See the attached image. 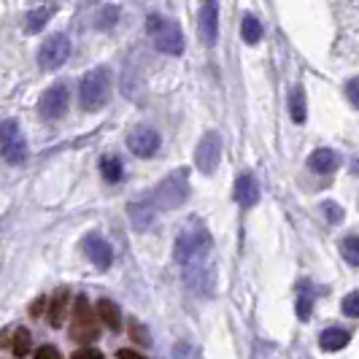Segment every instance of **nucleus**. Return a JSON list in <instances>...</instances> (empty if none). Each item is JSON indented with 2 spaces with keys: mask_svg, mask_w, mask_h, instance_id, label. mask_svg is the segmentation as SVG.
<instances>
[{
  "mask_svg": "<svg viewBox=\"0 0 359 359\" xmlns=\"http://www.w3.org/2000/svg\"><path fill=\"white\" fill-rule=\"evenodd\" d=\"M208 252H211V232L198 219L186 222V227L176 238V252H173L176 262H181L184 268H198L205 262Z\"/></svg>",
  "mask_w": 359,
  "mask_h": 359,
  "instance_id": "nucleus-1",
  "label": "nucleus"
},
{
  "mask_svg": "<svg viewBox=\"0 0 359 359\" xmlns=\"http://www.w3.org/2000/svg\"><path fill=\"white\" fill-rule=\"evenodd\" d=\"M111 98V73L108 68H92L78 84V103L84 111H98Z\"/></svg>",
  "mask_w": 359,
  "mask_h": 359,
  "instance_id": "nucleus-2",
  "label": "nucleus"
},
{
  "mask_svg": "<svg viewBox=\"0 0 359 359\" xmlns=\"http://www.w3.org/2000/svg\"><path fill=\"white\" fill-rule=\"evenodd\" d=\"M146 33L152 35V44L154 49L159 54H170V57H179L184 51V33L176 22L159 17V14H152L146 19Z\"/></svg>",
  "mask_w": 359,
  "mask_h": 359,
  "instance_id": "nucleus-3",
  "label": "nucleus"
},
{
  "mask_svg": "<svg viewBox=\"0 0 359 359\" xmlns=\"http://www.w3.org/2000/svg\"><path fill=\"white\" fill-rule=\"evenodd\" d=\"M189 198V181L184 170L170 173L168 179H162V184L154 189V205L157 208H181Z\"/></svg>",
  "mask_w": 359,
  "mask_h": 359,
  "instance_id": "nucleus-4",
  "label": "nucleus"
},
{
  "mask_svg": "<svg viewBox=\"0 0 359 359\" xmlns=\"http://www.w3.org/2000/svg\"><path fill=\"white\" fill-rule=\"evenodd\" d=\"M0 149H3V157H6L8 165H22L30 157L25 135H22V130L14 119H6L0 125Z\"/></svg>",
  "mask_w": 359,
  "mask_h": 359,
  "instance_id": "nucleus-5",
  "label": "nucleus"
},
{
  "mask_svg": "<svg viewBox=\"0 0 359 359\" xmlns=\"http://www.w3.org/2000/svg\"><path fill=\"white\" fill-rule=\"evenodd\" d=\"M68 57H71V38L62 35V33H57V35H49L41 44V49H38V65H41V71H57V68H62L68 62Z\"/></svg>",
  "mask_w": 359,
  "mask_h": 359,
  "instance_id": "nucleus-6",
  "label": "nucleus"
},
{
  "mask_svg": "<svg viewBox=\"0 0 359 359\" xmlns=\"http://www.w3.org/2000/svg\"><path fill=\"white\" fill-rule=\"evenodd\" d=\"M219 157H222V135L219 132H205L195 149V165L198 170L211 176L219 168Z\"/></svg>",
  "mask_w": 359,
  "mask_h": 359,
  "instance_id": "nucleus-7",
  "label": "nucleus"
},
{
  "mask_svg": "<svg viewBox=\"0 0 359 359\" xmlns=\"http://www.w3.org/2000/svg\"><path fill=\"white\" fill-rule=\"evenodd\" d=\"M71 335H73L76 340H95V338H98V322H95V313H92L87 297H78L76 303H73Z\"/></svg>",
  "mask_w": 359,
  "mask_h": 359,
  "instance_id": "nucleus-8",
  "label": "nucleus"
},
{
  "mask_svg": "<svg viewBox=\"0 0 359 359\" xmlns=\"http://www.w3.org/2000/svg\"><path fill=\"white\" fill-rule=\"evenodd\" d=\"M68 100H71V92H68V87L65 84H51L49 89L41 95V103H38V114L44 116V119H60L65 111H68Z\"/></svg>",
  "mask_w": 359,
  "mask_h": 359,
  "instance_id": "nucleus-9",
  "label": "nucleus"
},
{
  "mask_svg": "<svg viewBox=\"0 0 359 359\" xmlns=\"http://www.w3.org/2000/svg\"><path fill=\"white\" fill-rule=\"evenodd\" d=\"M198 30L205 46H213L219 38V0H203L198 14Z\"/></svg>",
  "mask_w": 359,
  "mask_h": 359,
  "instance_id": "nucleus-10",
  "label": "nucleus"
},
{
  "mask_svg": "<svg viewBox=\"0 0 359 359\" xmlns=\"http://www.w3.org/2000/svg\"><path fill=\"white\" fill-rule=\"evenodd\" d=\"M128 149L135 154V157H152V154H157V149H159V135H157V130L146 128V125L132 128V132L128 135Z\"/></svg>",
  "mask_w": 359,
  "mask_h": 359,
  "instance_id": "nucleus-11",
  "label": "nucleus"
},
{
  "mask_svg": "<svg viewBox=\"0 0 359 359\" xmlns=\"http://www.w3.org/2000/svg\"><path fill=\"white\" fill-rule=\"evenodd\" d=\"M84 252H87V256L92 259V265L100 268V270L111 268V262H114V252H111L108 240L100 238L98 232H89V235L84 238Z\"/></svg>",
  "mask_w": 359,
  "mask_h": 359,
  "instance_id": "nucleus-12",
  "label": "nucleus"
},
{
  "mask_svg": "<svg viewBox=\"0 0 359 359\" xmlns=\"http://www.w3.org/2000/svg\"><path fill=\"white\" fill-rule=\"evenodd\" d=\"M235 200H238V205H243V208L256 205V200H259V184H256V179L252 173L238 176V181H235Z\"/></svg>",
  "mask_w": 359,
  "mask_h": 359,
  "instance_id": "nucleus-13",
  "label": "nucleus"
},
{
  "mask_svg": "<svg viewBox=\"0 0 359 359\" xmlns=\"http://www.w3.org/2000/svg\"><path fill=\"white\" fill-rule=\"evenodd\" d=\"M338 165H340V157H338L333 149H316V152L308 157V168H310L313 173H322V176L335 173Z\"/></svg>",
  "mask_w": 359,
  "mask_h": 359,
  "instance_id": "nucleus-14",
  "label": "nucleus"
},
{
  "mask_svg": "<svg viewBox=\"0 0 359 359\" xmlns=\"http://www.w3.org/2000/svg\"><path fill=\"white\" fill-rule=\"evenodd\" d=\"M130 219H132V227L135 230H149L154 225V213H157V205L154 200H138L128 208Z\"/></svg>",
  "mask_w": 359,
  "mask_h": 359,
  "instance_id": "nucleus-15",
  "label": "nucleus"
},
{
  "mask_svg": "<svg viewBox=\"0 0 359 359\" xmlns=\"http://www.w3.org/2000/svg\"><path fill=\"white\" fill-rule=\"evenodd\" d=\"M313 300H316V292H313V283L303 279L297 283V316L300 322H308L310 313H313Z\"/></svg>",
  "mask_w": 359,
  "mask_h": 359,
  "instance_id": "nucleus-16",
  "label": "nucleus"
},
{
  "mask_svg": "<svg viewBox=\"0 0 359 359\" xmlns=\"http://www.w3.org/2000/svg\"><path fill=\"white\" fill-rule=\"evenodd\" d=\"M98 316L103 319V324L111 330V333H119L122 330V310L114 300H98Z\"/></svg>",
  "mask_w": 359,
  "mask_h": 359,
  "instance_id": "nucleus-17",
  "label": "nucleus"
},
{
  "mask_svg": "<svg viewBox=\"0 0 359 359\" xmlns=\"http://www.w3.org/2000/svg\"><path fill=\"white\" fill-rule=\"evenodd\" d=\"M68 300H71L68 289H57V292H54L51 306H49V324L51 327H62V322H65V316H68Z\"/></svg>",
  "mask_w": 359,
  "mask_h": 359,
  "instance_id": "nucleus-18",
  "label": "nucleus"
},
{
  "mask_svg": "<svg viewBox=\"0 0 359 359\" xmlns=\"http://www.w3.org/2000/svg\"><path fill=\"white\" fill-rule=\"evenodd\" d=\"M319 346H322V351H340L343 346H349V333L340 327H330L319 335Z\"/></svg>",
  "mask_w": 359,
  "mask_h": 359,
  "instance_id": "nucleus-19",
  "label": "nucleus"
},
{
  "mask_svg": "<svg viewBox=\"0 0 359 359\" xmlns=\"http://www.w3.org/2000/svg\"><path fill=\"white\" fill-rule=\"evenodd\" d=\"M289 114H292V122H297V125H303L308 119V103L303 87H295L289 92Z\"/></svg>",
  "mask_w": 359,
  "mask_h": 359,
  "instance_id": "nucleus-20",
  "label": "nucleus"
},
{
  "mask_svg": "<svg viewBox=\"0 0 359 359\" xmlns=\"http://www.w3.org/2000/svg\"><path fill=\"white\" fill-rule=\"evenodd\" d=\"M51 14H54V8H51V6H38V8L27 11L25 30L30 33V35H33V33H38L41 27H46V22L51 19Z\"/></svg>",
  "mask_w": 359,
  "mask_h": 359,
  "instance_id": "nucleus-21",
  "label": "nucleus"
},
{
  "mask_svg": "<svg viewBox=\"0 0 359 359\" xmlns=\"http://www.w3.org/2000/svg\"><path fill=\"white\" fill-rule=\"evenodd\" d=\"M30 349H33V338L27 333L25 327H19V330H14L11 335V351H14V357H27L30 354Z\"/></svg>",
  "mask_w": 359,
  "mask_h": 359,
  "instance_id": "nucleus-22",
  "label": "nucleus"
},
{
  "mask_svg": "<svg viewBox=\"0 0 359 359\" xmlns=\"http://www.w3.org/2000/svg\"><path fill=\"white\" fill-rule=\"evenodd\" d=\"M100 173L108 184H119L122 181V162H119V157H103Z\"/></svg>",
  "mask_w": 359,
  "mask_h": 359,
  "instance_id": "nucleus-23",
  "label": "nucleus"
},
{
  "mask_svg": "<svg viewBox=\"0 0 359 359\" xmlns=\"http://www.w3.org/2000/svg\"><path fill=\"white\" fill-rule=\"evenodd\" d=\"M240 35L246 44H256L262 41V25L256 17H243V25H240Z\"/></svg>",
  "mask_w": 359,
  "mask_h": 359,
  "instance_id": "nucleus-24",
  "label": "nucleus"
},
{
  "mask_svg": "<svg viewBox=\"0 0 359 359\" xmlns=\"http://www.w3.org/2000/svg\"><path fill=\"white\" fill-rule=\"evenodd\" d=\"M340 254H343V259H346L349 265L359 268V238L357 235H351V238H346V240L340 243Z\"/></svg>",
  "mask_w": 359,
  "mask_h": 359,
  "instance_id": "nucleus-25",
  "label": "nucleus"
},
{
  "mask_svg": "<svg viewBox=\"0 0 359 359\" xmlns=\"http://www.w3.org/2000/svg\"><path fill=\"white\" fill-rule=\"evenodd\" d=\"M116 19H119V8H116V6H105L100 11V17H98V27H100V30H108V27L116 25Z\"/></svg>",
  "mask_w": 359,
  "mask_h": 359,
  "instance_id": "nucleus-26",
  "label": "nucleus"
},
{
  "mask_svg": "<svg viewBox=\"0 0 359 359\" xmlns=\"http://www.w3.org/2000/svg\"><path fill=\"white\" fill-rule=\"evenodd\" d=\"M322 211H324V216H327V222L330 225H338V222H343V208L333 200H327V203L322 205Z\"/></svg>",
  "mask_w": 359,
  "mask_h": 359,
  "instance_id": "nucleus-27",
  "label": "nucleus"
},
{
  "mask_svg": "<svg viewBox=\"0 0 359 359\" xmlns=\"http://www.w3.org/2000/svg\"><path fill=\"white\" fill-rule=\"evenodd\" d=\"M343 313H349V316L359 319V292H351V295H346V297H343Z\"/></svg>",
  "mask_w": 359,
  "mask_h": 359,
  "instance_id": "nucleus-28",
  "label": "nucleus"
},
{
  "mask_svg": "<svg viewBox=\"0 0 359 359\" xmlns=\"http://www.w3.org/2000/svg\"><path fill=\"white\" fill-rule=\"evenodd\" d=\"M346 95H349V100H351L359 108V76L351 78V81L346 84Z\"/></svg>",
  "mask_w": 359,
  "mask_h": 359,
  "instance_id": "nucleus-29",
  "label": "nucleus"
},
{
  "mask_svg": "<svg viewBox=\"0 0 359 359\" xmlns=\"http://www.w3.org/2000/svg\"><path fill=\"white\" fill-rule=\"evenodd\" d=\"M33 359H62V357H60V351H57L54 346H41Z\"/></svg>",
  "mask_w": 359,
  "mask_h": 359,
  "instance_id": "nucleus-30",
  "label": "nucleus"
},
{
  "mask_svg": "<svg viewBox=\"0 0 359 359\" xmlns=\"http://www.w3.org/2000/svg\"><path fill=\"white\" fill-rule=\"evenodd\" d=\"M71 359H105V357H103L98 349H78Z\"/></svg>",
  "mask_w": 359,
  "mask_h": 359,
  "instance_id": "nucleus-31",
  "label": "nucleus"
},
{
  "mask_svg": "<svg viewBox=\"0 0 359 359\" xmlns=\"http://www.w3.org/2000/svg\"><path fill=\"white\" fill-rule=\"evenodd\" d=\"M132 338H135L138 343H143V346H149V343H152V338H146L143 327H138V324H132Z\"/></svg>",
  "mask_w": 359,
  "mask_h": 359,
  "instance_id": "nucleus-32",
  "label": "nucleus"
},
{
  "mask_svg": "<svg viewBox=\"0 0 359 359\" xmlns=\"http://www.w3.org/2000/svg\"><path fill=\"white\" fill-rule=\"evenodd\" d=\"M116 357L119 359H149V357H143V354H138V351H130V349H122Z\"/></svg>",
  "mask_w": 359,
  "mask_h": 359,
  "instance_id": "nucleus-33",
  "label": "nucleus"
},
{
  "mask_svg": "<svg viewBox=\"0 0 359 359\" xmlns=\"http://www.w3.org/2000/svg\"><path fill=\"white\" fill-rule=\"evenodd\" d=\"M176 354H179L176 359H189V354H195V351H192L189 346H179V349H176Z\"/></svg>",
  "mask_w": 359,
  "mask_h": 359,
  "instance_id": "nucleus-34",
  "label": "nucleus"
},
{
  "mask_svg": "<svg viewBox=\"0 0 359 359\" xmlns=\"http://www.w3.org/2000/svg\"><path fill=\"white\" fill-rule=\"evenodd\" d=\"M38 310H44V300H35V303H33V316H41Z\"/></svg>",
  "mask_w": 359,
  "mask_h": 359,
  "instance_id": "nucleus-35",
  "label": "nucleus"
},
{
  "mask_svg": "<svg viewBox=\"0 0 359 359\" xmlns=\"http://www.w3.org/2000/svg\"><path fill=\"white\" fill-rule=\"evenodd\" d=\"M351 170H354V173H357V176H359V157H357V159H354V168H351Z\"/></svg>",
  "mask_w": 359,
  "mask_h": 359,
  "instance_id": "nucleus-36",
  "label": "nucleus"
}]
</instances>
